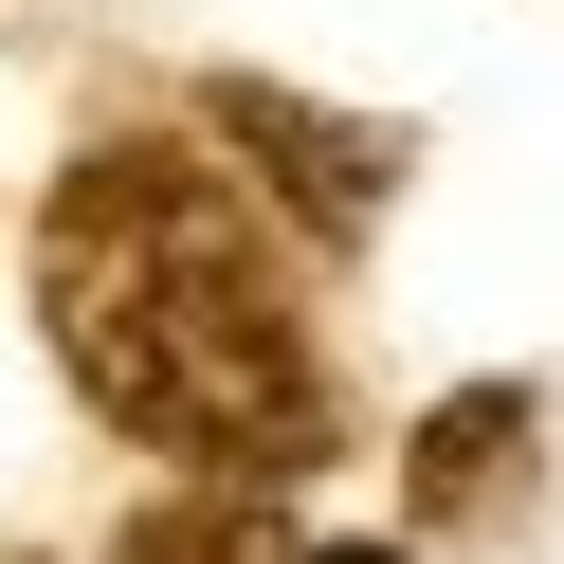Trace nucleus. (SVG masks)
Here are the masks:
<instances>
[{"label":"nucleus","instance_id":"1","mask_svg":"<svg viewBox=\"0 0 564 564\" xmlns=\"http://www.w3.org/2000/svg\"><path fill=\"white\" fill-rule=\"evenodd\" d=\"M37 328L74 401L183 474L273 491L328 455V346L273 273V219L200 147H91L37 200Z\"/></svg>","mask_w":564,"mask_h":564},{"label":"nucleus","instance_id":"2","mask_svg":"<svg viewBox=\"0 0 564 564\" xmlns=\"http://www.w3.org/2000/svg\"><path fill=\"white\" fill-rule=\"evenodd\" d=\"M200 110H219L237 147L273 164V200H292L310 237H365V219H382V183H401V128H346V110H310V91H256V74H219Z\"/></svg>","mask_w":564,"mask_h":564},{"label":"nucleus","instance_id":"4","mask_svg":"<svg viewBox=\"0 0 564 564\" xmlns=\"http://www.w3.org/2000/svg\"><path fill=\"white\" fill-rule=\"evenodd\" d=\"M310 564H401V546H310Z\"/></svg>","mask_w":564,"mask_h":564},{"label":"nucleus","instance_id":"3","mask_svg":"<svg viewBox=\"0 0 564 564\" xmlns=\"http://www.w3.org/2000/svg\"><path fill=\"white\" fill-rule=\"evenodd\" d=\"M510 437H528V401H510V382L437 401V419H419V510H491V491H510Z\"/></svg>","mask_w":564,"mask_h":564}]
</instances>
